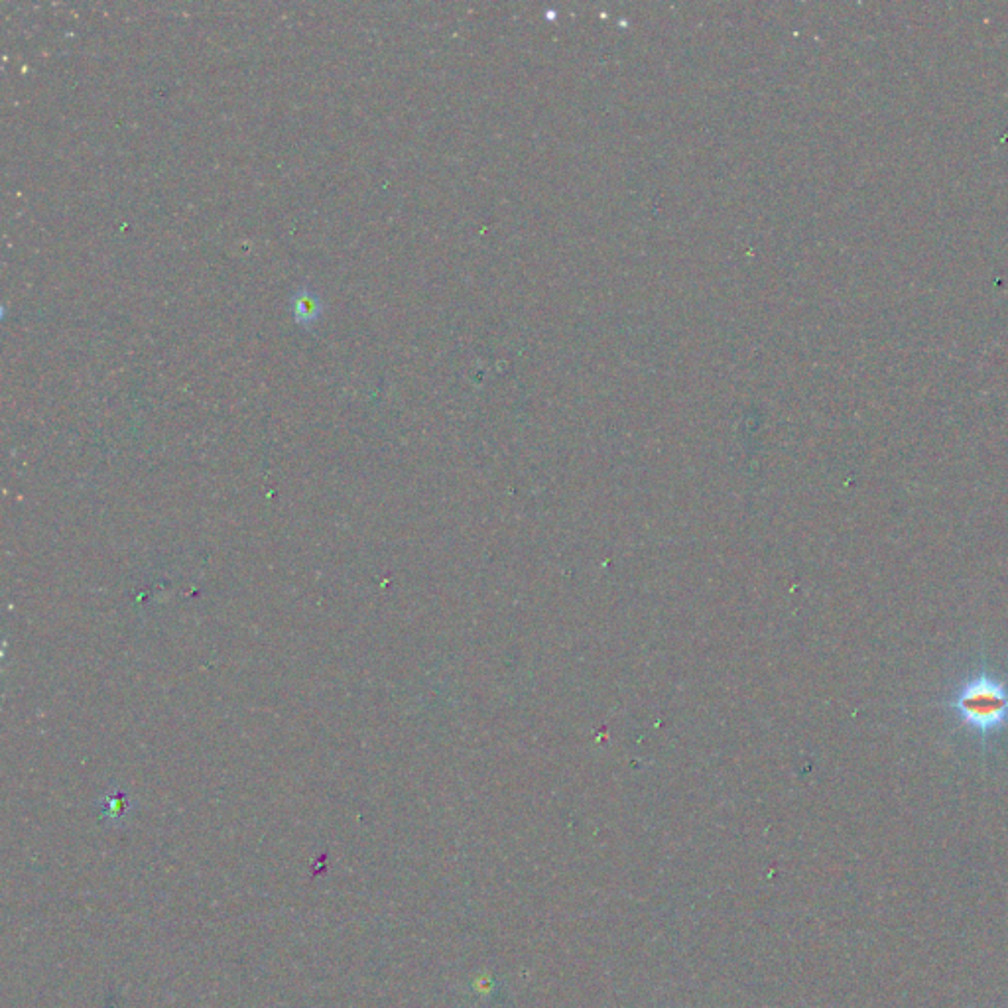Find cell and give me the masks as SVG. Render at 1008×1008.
Listing matches in <instances>:
<instances>
[{"mask_svg": "<svg viewBox=\"0 0 1008 1008\" xmlns=\"http://www.w3.org/2000/svg\"><path fill=\"white\" fill-rule=\"evenodd\" d=\"M130 806H132V804H130L128 796H126L125 792H121V790H111V792L103 798V802H101V810H103V814H105L107 818L111 819H121L128 816Z\"/></svg>", "mask_w": 1008, "mask_h": 1008, "instance_id": "cell-3", "label": "cell"}, {"mask_svg": "<svg viewBox=\"0 0 1008 1008\" xmlns=\"http://www.w3.org/2000/svg\"><path fill=\"white\" fill-rule=\"evenodd\" d=\"M321 312H323V304L310 286H302L300 290L294 292L292 314L300 325L312 327L315 321L321 317Z\"/></svg>", "mask_w": 1008, "mask_h": 1008, "instance_id": "cell-2", "label": "cell"}, {"mask_svg": "<svg viewBox=\"0 0 1008 1008\" xmlns=\"http://www.w3.org/2000/svg\"><path fill=\"white\" fill-rule=\"evenodd\" d=\"M947 709L969 733L987 741L1008 727V684L1001 676L981 670L953 692Z\"/></svg>", "mask_w": 1008, "mask_h": 1008, "instance_id": "cell-1", "label": "cell"}]
</instances>
